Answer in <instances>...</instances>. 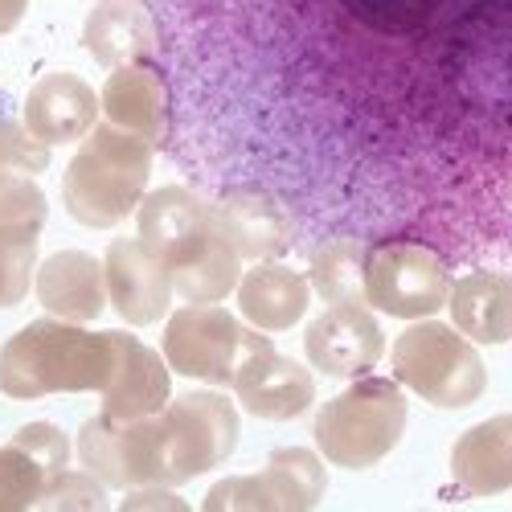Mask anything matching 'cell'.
<instances>
[{"label":"cell","mask_w":512,"mask_h":512,"mask_svg":"<svg viewBox=\"0 0 512 512\" xmlns=\"http://www.w3.org/2000/svg\"><path fill=\"white\" fill-rule=\"evenodd\" d=\"M82 46L99 66L148 62L160 46L156 17L144 0H99L82 25Z\"/></svg>","instance_id":"cell-19"},{"label":"cell","mask_w":512,"mask_h":512,"mask_svg":"<svg viewBox=\"0 0 512 512\" xmlns=\"http://www.w3.org/2000/svg\"><path fill=\"white\" fill-rule=\"evenodd\" d=\"M37 287V304L58 320L70 324H91L103 316L107 300V275L103 263H95L91 254L82 250H58L33 275Z\"/></svg>","instance_id":"cell-17"},{"label":"cell","mask_w":512,"mask_h":512,"mask_svg":"<svg viewBox=\"0 0 512 512\" xmlns=\"http://www.w3.org/2000/svg\"><path fill=\"white\" fill-rule=\"evenodd\" d=\"M148 173H152V144L107 119L82 136V148L74 152L62 177V201L78 226L111 230L127 222V213L140 209Z\"/></svg>","instance_id":"cell-3"},{"label":"cell","mask_w":512,"mask_h":512,"mask_svg":"<svg viewBox=\"0 0 512 512\" xmlns=\"http://www.w3.org/2000/svg\"><path fill=\"white\" fill-rule=\"evenodd\" d=\"M451 275L447 259L426 242L381 238L365 254V300L398 320H426L447 308Z\"/></svg>","instance_id":"cell-8"},{"label":"cell","mask_w":512,"mask_h":512,"mask_svg":"<svg viewBox=\"0 0 512 512\" xmlns=\"http://www.w3.org/2000/svg\"><path fill=\"white\" fill-rule=\"evenodd\" d=\"M99 103L115 127L144 136L152 148L168 132V82L152 62L115 66V74L103 82Z\"/></svg>","instance_id":"cell-21"},{"label":"cell","mask_w":512,"mask_h":512,"mask_svg":"<svg viewBox=\"0 0 512 512\" xmlns=\"http://www.w3.org/2000/svg\"><path fill=\"white\" fill-rule=\"evenodd\" d=\"M304 349L324 377H361L386 353V336L365 304H332L308 324Z\"/></svg>","instance_id":"cell-14"},{"label":"cell","mask_w":512,"mask_h":512,"mask_svg":"<svg viewBox=\"0 0 512 512\" xmlns=\"http://www.w3.org/2000/svg\"><path fill=\"white\" fill-rule=\"evenodd\" d=\"M25 9H29V0H0V33L17 29L21 17H25Z\"/></svg>","instance_id":"cell-32"},{"label":"cell","mask_w":512,"mask_h":512,"mask_svg":"<svg viewBox=\"0 0 512 512\" xmlns=\"http://www.w3.org/2000/svg\"><path fill=\"white\" fill-rule=\"evenodd\" d=\"M308 300H312V283L300 271L271 263V259L246 271L238 283L242 316L263 332H287L291 324H300L308 312Z\"/></svg>","instance_id":"cell-24"},{"label":"cell","mask_w":512,"mask_h":512,"mask_svg":"<svg viewBox=\"0 0 512 512\" xmlns=\"http://www.w3.org/2000/svg\"><path fill=\"white\" fill-rule=\"evenodd\" d=\"M70 459V439L54 422H29L0 447V512L33 508Z\"/></svg>","instance_id":"cell-15"},{"label":"cell","mask_w":512,"mask_h":512,"mask_svg":"<svg viewBox=\"0 0 512 512\" xmlns=\"http://www.w3.org/2000/svg\"><path fill=\"white\" fill-rule=\"evenodd\" d=\"M115 369V336L87 332L70 320H33L0 349V394L46 398V394H91L107 386Z\"/></svg>","instance_id":"cell-2"},{"label":"cell","mask_w":512,"mask_h":512,"mask_svg":"<svg viewBox=\"0 0 512 512\" xmlns=\"http://www.w3.org/2000/svg\"><path fill=\"white\" fill-rule=\"evenodd\" d=\"M127 508H185V504H181V496L164 492V484H144V492H136V496L123 500V512H127Z\"/></svg>","instance_id":"cell-31"},{"label":"cell","mask_w":512,"mask_h":512,"mask_svg":"<svg viewBox=\"0 0 512 512\" xmlns=\"http://www.w3.org/2000/svg\"><path fill=\"white\" fill-rule=\"evenodd\" d=\"M234 394L246 414L267 418V422H287V418H300L312 410L316 381L300 361L279 357L271 349L259 361L246 365V373L234 381Z\"/></svg>","instance_id":"cell-20"},{"label":"cell","mask_w":512,"mask_h":512,"mask_svg":"<svg viewBox=\"0 0 512 512\" xmlns=\"http://www.w3.org/2000/svg\"><path fill=\"white\" fill-rule=\"evenodd\" d=\"M115 336V369L103 386V410L115 418H148L160 414L173 398V381H168V361L148 349L140 336L111 332Z\"/></svg>","instance_id":"cell-16"},{"label":"cell","mask_w":512,"mask_h":512,"mask_svg":"<svg viewBox=\"0 0 512 512\" xmlns=\"http://www.w3.org/2000/svg\"><path fill=\"white\" fill-rule=\"evenodd\" d=\"M451 476L467 496H500L512 488V414L467 426L451 447Z\"/></svg>","instance_id":"cell-22"},{"label":"cell","mask_w":512,"mask_h":512,"mask_svg":"<svg viewBox=\"0 0 512 512\" xmlns=\"http://www.w3.org/2000/svg\"><path fill=\"white\" fill-rule=\"evenodd\" d=\"M390 357L402 386H410L422 402H431L439 410L476 406L488 386V369L476 345L455 324H439V320L410 324L394 340Z\"/></svg>","instance_id":"cell-6"},{"label":"cell","mask_w":512,"mask_h":512,"mask_svg":"<svg viewBox=\"0 0 512 512\" xmlns=\"http://www.w3.org/2000/svg\"><path fill=\"white\" fill-rule=\"evenodd\" d=\"M136 230H140L136 238L168 263V271H177V267L193 263L197 254L213 242L218 222H213V205L201 201L193 189L164 185V189H156L140 201Z\"/></svg>","instance_id":"cell-10"},{"label":"cell","mask_w":512,"mask_h":512,"mask_svg":"<svg viewBox=\"0 0 512 512\" xmlns=\"http://www.w3.org/2000/svg\"><path fill=\"white\" fill-rule=\"evenodd\" d=\"M365 254H369V242L353 234H336L312 250L308 283L324 295V304H369L365 300Z\"/></svg>","instance_id":"cell-25"},{"label":"cell","mask_w":512,"mask_h":512,"mask_svg":"<svg viewBox=\"0 0 512 512\" xmlns=\"http://www.w3.org/2000/svg\"><path fill=\"white\" fill-rule=\"evenodd\" d=\"M242 283V259L238 250L222 238V230L213 234V242L197 254L193 263L173 271V291L185 304H218Z\"/></svg>","instance_id":"cell-26"},{"label":"cell","mask_w":512,"mask_h":512,"mask_svg":"<svg viewBox=\"0 0 512 512\" xmlns=\"http://www.w3.org/2000/svg\"><path fill=\"white\" fill-rule=\"evenodd\" d=\"M0 168H13V173H46L50 168V144L37 140L29 127L5 123L0 119Z\"/></svg>","instance_id":"cell-29"},{"label":"cell","mask_w":512,"mask_h":512,"mask_svg":"<svg viewBox=\"0 0 512 512\" xmlns=\"http://www.w3.org/2000/svg\"><path fill=\"white\" fill-rule=\"evenodd\" d=\"M213 222L238 250L242 263H267L295 246V218L279 193L263 185H238L213 205Z\"/></svg>","instance_id":"cell-11"},{"label":"cell","mask_w":512,"mask_h":512,"mask_svg":"<svg viewBox=\"0 0 512 512\" xmlns=\"http://www.w3.org/2000/svg\"><path fill=\"white\" fill-rule=\"evenodd\" d=\"M33 275H37V242L29 246L0 242V308H17Z\"/></svg>","instance_id":"cell-30"},{"label":"cell","mask_w":512,"mask_h":512,"mask_svg":"<svg viewBox=\"0 0 512 512\" xmlns=\"http://www.w3.org/2000/svg\"><path fill=\"white\" fill-rule=\"evenodd\" d=\"M291 46L349 119L390 238L447 267L512 263V0H283Z\"/></svg>","instance_id":"cell-1"},{"label":"cell","mask_w":512,"mask_h":512,"mask_svg":"<svg viewBox=\"0 0 512 512\" xmlns=\"http://www.w3.org/2000/svg\"><path fill=\"white\" fill-rule=\"evenodd\" d=\"M238 406L226 394L193 390L173 398L160 414H148V439H152V484H185L205 476L238 447Z\"/></svg>","instance_id":"cell-4"},{"label":"cell","mask_w":512,"mask_h":512,"mask_svg":"<svg viewBox=\"0 0 512 512\" xmlns=\"http://www.w3.org/2000/svg\"><path fill=\"white\" fill-rule=\"evenodd\" d=\"M46 213H50L46 193L37 189L29 173L0 168V242H13V246L37 242L41 226H46Z\"/></svg>","instance_id":"cell-27"},{"label":"cell","mask_w":512,"mask_h":512,"mask_svg":"<svg viewBox=\"0 0 512 512\" xmlns=\"http://www.w3.org/2000/svg\"><path fill=\"white\" fill-rule=\"evenodd\" d=\"M107 275V300L119 312V320L148 328L156 324L168 304H173V271L160 254H152L140 238H115L103 259Z\"/></svg>","instance_id":"cell-12"},{"label":"cell","mask_w":512,"mask_h":512,"mask_svg":"<svg viewBox=\"0 0 512 512\" xmlns=\"http://www.w3.org/2000/svg\"><path fill=\"white\" fill-rule=\"evenodd\" d=\"M447 308L455 328L476 340V345H508L512 340V275L492 267H476L472 275H463L451 295Z\"/></svg>","instance_id":"cell-23"},{"label":"cell","mask_w":512,"mask_h":512,"mask_svg":"<svg viewBox=\"0 0 512 512\" xmlns=\"http://www.w3.org/2000/svg\"><path fill=\"white\" fill-rule=\"evenodd\" d=\"M271 353V336L238 324L218 304H189L164 324V361L173 373H185L209 386H230L246 373L250 361Z\"/></svg>","instance_id":"cell-7"},{"label":"cell","mask_w":512,"mask_h":512,"mask_svg":"<svg viewBox=\"0 0 512 512\" xmlns=\"http://www.w3.org/2000/svg\"><path fill=\"white\" fill-rule=\"evenodd\" d=\"M406 431V398L390 377H357L316 414V447L328 463L361 472L386 459Z\"/></svg>","instance_id":"cell-5"},{"label":"cell","mask_w":512,"mask_h":512,"mask_svg":"<svg viewBox=\"0 0 512 512\" xmlns=\"http://www.w3.org/2000/svg\"><path fill=\"white\" fill-rule=\"evenodd\" d=\"M78 459L103 488H144L152 484V439L148 418L99 414L78 431Z\"/></svg>","instance_id":"cell-13"},{"label":"cell","mask_w":512,"mask_h":512,"mask_svg":"<svg viewBox=\"0 0 512 512\" xmlns=\"http://www.w3.org/2000/svg\"><path fill=\"white\" fill-rule=\"evenodd\" d=\"M99 111L103 103L95 99V91L82 82L78 74H46L37 78L29 87V99H25V127L46 140L50 148L54 144H70V140H82L99 123Z\"/></svg>","instance_id":"cell-18"},{"label":"cell","mask_w":512,"mask_h":512,"mask_svg":"<svg viewBox=\"0 0 512 512\" xmlns=\"http://www.w3.org/2000/svg\"><path fill=\"white\" fill-rule=\"evenodd\" d=\"M324 488L328 476L320 455L308 447H283L267 459V472L213 484L205 496V512H308L320 504Z\"/></svg>","instance_id":"cell-9"},{"label":"cell","mask_w":512,"mask_h":512,"mask_svg":"<svg viewBox=\"0 0 512 512\" xmlns=\"http://www.w3.org/2000/svg\"><path fill=\"white\" fill-rule=\"evenodd\" d=\"M107 504V496H103V480L99 476H91V472H62L41 488V496H37V504L33 508H62V512H70V508H82V512H99Z\"/></svg>","instance_id":"cell-28"}]
</instances>
